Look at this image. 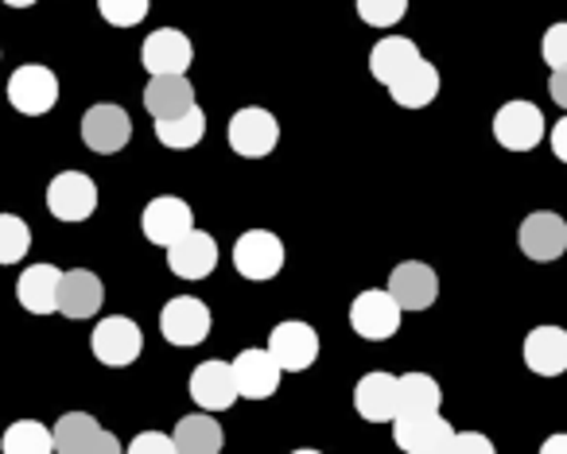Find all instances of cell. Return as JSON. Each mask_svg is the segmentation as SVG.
<instances>
[{
    "label": "cell",
    "instance_id": "cell-25",
    "mask_svg": "<svg viewBox=\"0 0 567 454\" xmlns=\"http://www.w3.org/2000/svg\"><path fill=\"white\" fill-rule=\"evenodd\" d=\"M389 97H393L401 110H424V105H432L435 97H440V71H435L427 59H420L401 82L389 86Z\"/></svg>",
    "mask_w": 567,
    "mask_h": 454
},
{
    "label": "cell",
    "instance_id": "cell-19",
    "mask_svg": "<svg viewBox=\"0 0 567 454\" xmlns=\"http://www.w3.org/2000/svg\"><path fill=\"white\" fill-rule=\"evenodd\" d=\"M167 268L183 280H206L218 268V241L203 229H190L167 249Z\"/></svg>",
    "mask_w": 567,
    "mask_h": 454
},
{
    "label": "cell",
    "instance_id": "cell-13",
    "mask_svg": "<svg viewBox=\"0 0 567 454\" xmlns=\"http://www.w3.org/2000/svg\"><path fill=\"white\" fill-rule=\"evenodd\" d=\"M517 245H520V252H525L528 260H540V265L559 260L567 252V221L559 218V214H551V210L528 214V218L520 221V229H517Z\"/></svg>",
    "mask_w": 567,
    "mask_h": 454
},
{
    "label": "cell",
    "instance_id": "cell-14",
    "mask_svg": "<svg viewBox=\"0 0 567 454\" xmlns=\"http://www.w3.org/2000/svg\"><path fill=\"white\" fill-rule=\"evenodd\" d=\"M389 296L401 303V311H427L440 299V276L424 260H404L389 272Z\"/></svg>",
    "mask_w": 567,
    "mask_h": 454
},
{
    "label": "cell",
    "instance_id": "cell-33",
    "mask_svg": "<svg viewBox=\"0 0 567 454\" xmlns=\"http://www.w3.org/2000/svg\"><path fill=\"white\" fill-rule=\"evenodd\" d=\"M97 12L113 28H136L148 17V0H97Z\"/></svg>",
    "mask_w": 567,
    "mask_h": 454
},
{
    "label": "cell",
    "instance_id": "cell-37",
    "mask_svg": "<svg viewBox=\"0 0 567 454\" xmlns=\"http://www.w3.org/2000/svg\"><path fill=\"white\" fill-rule=\"evenodd\" d=\"M548 94H551V102H556L559 110H567V71H551Z\"/></svg>",
    "mask_w": 567,
    "mask_h": 454
},
{
    "label": "cell",
    "instance_id": "cell-36",
    "mask_svg": "<svg viewBox=\"0 0 567 454\" xmlns=\"http://www.w3.org/2000/svg\"><path fill=\"white\" fill-rule=\"evenodd\" d=\"M451 454H497V451L482 431H458L455 443H451Z\"/></svg>",
    "mask_w": 567,
    "mask_h": 454
},
{
    "label": "cell",
    "instance_id": "cell-18",
    "mask_svg": "<svg viewBox=\"0 0 567 454\" xmlns=\"http://www.w3.org/2000/svg\"><path fill=\"white\" fill-rule=\"evenodd\" d=\"M234 381H237V392H241L245 400H268L276 389H280V373L284 369L276 365V358L268 350H241L234 361Z\"/></svg>",
    "mask_w": 567,
    "mask_h": 454
},
{
    "label": "cell",
    "instance_id": "cell-24",
    "mask_svg": "<svg viewBox=\"0 0 567 454\" xmlns=\"http://www.w3.org/2000/svg\"><path fill=\"white\" fill-rule=\"evenodd\" d=\"M420 59L424 55H420V48L412 40H404V35H385V40L370 51V71L381 86H393V82H401L404 74L420 63Z\"/></svg>",
    "mask_w": 567,
    "mask_h": 454
},
{
    "label": "cell",
    "instance_id": "cell-2",
    "mask_svg": "<svg viewBox=\"0 0 567 454\" xmlns=\"http://www.w3.org/2000/svg\"><path fill=\"white\" fill-rule=\"evenodd\" d=\"M265 350L272 353L284 373H303L319 361V330L300 319L276 322Z\"/></svg>",
    "mask_w": 567,
    "mask_h": 454
},
{
    "label": "cell",
    "instance_id": "cell-27",
    "mask_svg": "<svg viewBox=\"0 0 567 454\" xmlns=\"http://www.w3.org/2000/svg\"><path fill=\"white\" fill-rule=\"evenodd\" d=\"M443 392L440 381L427 373H404L401 376V415H440Z\"/></svg>",
    "mask_w": 567,
    "mask_h": 454
},
{
    "label": "cell",
    "instance_id": "cell-32",
    "mask_svg": "<svg viewBox=\"0 0 567 454\" xmlns=\"http://www.w3.org/2000/svg\"><path fill=\"white\" fill-rule=\"evenodd\" d=\"M354 4H358V17L370 28H393L409 12V0H354Z\"/></svg>",
    "mask_w": 567,
    "mask_h": 454
},
{
    "label": "cell",
    "instance_id": "cell-10",
    "mask_svg": "<svg viewBox=\"0 0 567 454\" xmlns=\"http://www.w3.org/2000/svg\"><path fill=\"white\" fill-rule=\"evenodd\" d=\"M159 330L172 345H203L210 334V307L195 296L167 299L159 311Z\"/></svg>",
    "mask_w": 567,
    "mask_h": 454
},
{
    "label": "cell",
    "instance_id": "cell-16",
    "mask_svg": "<svg viewBox=\"0 0 567 454\" xmlns=\"http://www.w3.org/2000/svg\"><path fill=\"white\" fill-rule=\"evenodd\" d=\"M354 412L370 423H393L401 415V376L393 373H365L354 384Z\"/></svg>",
    "mask_w": 567,
    "mask_h": 454
},
{
    "label": "cell",
    "instance_id": "cell-5",
    "mask_svg": "<svg viewBox=\"0 0 567 454\" xmlns=\"http://www.w3.org/2000/svg\"><path fill=\"white\" fill-rule=\"evenodd\" d=\"M234 268L245 280H272L284 268V241L268 229H245L234 241Z\"/></svg>",
    "mask_w": 567,
    "mask_h": 454
},
{
    "label": "cell",
    "instance_id": "cell-3",
    "mask_svg": "<svg viewBox=\"0 0 567 454\" xmlns=\"http://www.w3.org/2000/svg\"><path fill=\"white\" fill-rule=\"evenodd\" d=\"M226 136L237 156L265 159L268 152H276V144H280V125H276L272 113L260 110V105H245V110H237L234 117H229Z\"/></svg>",
    "mask_w": 567,
    "mask_h": 454
},
{
    "label": "cell",
    "instance_id": "cell-28",
    "mask_svg": "<svg viewBox=\"0 0 567 454\" xmlns=\"http://www.w3.org/2000/svg\"><path fill=\"white\" fill-rule=\"evenodd\" d=\"M51 431H55V454H82L102 435V423L90 412H66L59 415V423Z\"/></svg>",
    "mask_w": 567,
    "mask_h": 454
},
{
    "label": "cell",
    "instance_id": "cell-35",
    "mask_svg": "<svg viewBox=\"0 0 567 454\" xmlns=\"http://www.w3.org/2000/svg\"><path fill=\"white\" fill-rule=\"evenodd\" d=\"M125 454H179V451H175V438L164 435V431H141L125 446Z\"/></svg>",
    "mask_w": 567,
    "mask_h": 454
},
{
    "label": "cell",
    "instance_id": "cell-20",
    "mask_svg": "<svg viewBox=\"0 0 567 454\" xmlns=\"http://www.w3.org/2000/svg\"><path fill=\"white\" fill-rule=\"evenodd\" d=\"M105 303V283L97 280L94 272H86V268H71V272H63V283H59V311L66 314V319H90V314H97Z\"/></svg>",
    "mask_w": 567,
    "mask_h": 454
},
{
    "label": "cell",
    "instance_id": "cell-22",
    "mask_svg": "<svg viewBox=\"0 0 567 454\" xmlns=\"http://www.w3.org/2000/svg\"><path fill=\"white\" fill-rule=\"evenodd\" d=\"M144 110L152 113V121H172L195 110V86L187 82V74H167V79H152L144 86Z\"/></svg>",
    "mask_w": 567,
    "mask_h": 454
},
{
    "label": "cell",
    "instance_id": "cell-29",
    "mask_svg": "<svg viewBox=\"0 0 567 454\" xmlns=\"http://www.w3.org/2000/svg\"><path fill=\"white\" fill-rule=\"evenodd\" d=\"M4 454H55V431L43 427L40 420H17L4 438H0Z\"/></svg>",
    "mask_w": 567,
    "mask_h": 454
},
{
    "label": "cell",
    "instance_id": "cell-1",
    "mask_svg": "<svg viewBox=\"0 0 567 454\" xmlns=\"http://www.w3.org/2000/svg\"><path fill=\"white\" fill-rule=\"evenodd\" d=\"M59 102V79L51 66L43 63H28L17 66L9 79V105L24 117H43L51 113Z\"/></svg>",
    "mask_w": 567,
    "mask_h": 454
},
{
    "label": "cell",
    "instance_id": "cell-31",
    "mask_svg": "<svg viewBox=\"0 0 567 454\" xmlns=\"http://www.w3.org/2000/svg\"><path fill=\"white\" fill-rule=\"evenodd\" d=\"M32 249V229L17 214H0V265H20Z\"/></svg>",
    "mask_w": 567,
    "mask_h": 454
},
{
    "label": "cell",
    "instance_id": "cell-7",
    "mask_svg": "<svg viewBox=\"0 0 567 454\" xmlns=\"http://www.w3.org/2000/svg\"><path fill=\"white\" fill-rule=\"evenodd\" d=\"M90 345H94V358L102 361V365L125 369V365H133V361L141 358L144 334H141V327H136L133 319H125V314H110V319H102L94 327Z\"/></svg>",
    "mask_w": 567,
    "mask_h": 454
},
{
    "label": "cell",
    "instance_id": "cell-40",
    "mask_svg": "<svg viewBox=\"0 0 567 454\" xmlns=\"http://www.w3.org/2000/svg\"><path fill=\"white\" fill-rule=\"evenodd\" d=\"M540 454H567V435L559 431V435H548L540 443Z\"/></svg>",
    "mask_w": 567,
    "mask_h": 454
},
{
    "label": "cell",
    "instance_id": "cell-9",
    "mask_svg": "<svg viewBox=\"0 0 567 454\" xmlns=\"http://www.w3.org/2000/svg\"><path fill=\"white\" fill-rule=\"evenodd\" d=\"M494 141L505 152H533L544 141V113L533 102H505L494 113Z\"/></svg>",
    "mask_w": 567,
    "mask_h": 454
},
{
    "label": "cell",
    "instance_id": "cell-17",
    "mask_svg": "<svg viewBox=\"0 0 567 454\" xmlns=\"http://www.w3.org/2000/svg\"><path fill=\"white\" fill-rule=\"evenodd\" d=\"M237 381H234V365L229 361H203V365L190 373V400H195L203 412H226L237 404Z\"/></svg>",
    "mask_w": 567,
    "mask_h": 454
},
{
    "label": "cell",
    "instance_id": "cell-34",
    "mask_svg": "<svg viewBox=\"0 0 567 454\" xmlns=\"http://www.w3.org/2000/svg\"><path fill=\"white\" fill-rule=\"evenodd\" d=\"M544 63L551 66V71H567V20L564 24H551L548 32H544Z\"/></svg>",
    "mask_w": 567,
    "mask_h": 454
},
{
    "label": "cell",
    "instance_id": "cell-11",
    "mask_svg": "<svg viewBox=\"0 0 567 454\" xmlns=\"http://www.w3.org/2000/svg\"><path fill=\"white\" fill-rule=\"evenodd\" d=\"M141 229H144V237H148L152 245H164V249H172L179 237H187L190 229H195V210H190L183 198L159 195V198H152V203L144 206Z\"/></svg>",
    "mask_w": 567,
    "mask_h": 454
},
{
    "label": "cell",
    "instance_id": "cell-6",
    "mask_svg": "<svg viewBox=\"0 0 567 454\" xmlns=\"http://www.w3.org/2000/svg\"><path fill=\"white\" fill-rule=\"evenodd\" d=\"M133 141V121L121 105L113 102H97L82 113V144L97 156H113L125 144Z\"/></svg>",
    "mask_w": 567,
    "mask_h": 454
},
{
    "label": "cell",
    "instance_id": "cell-8",
    "mask_svg": "<svg viewBox=\"0 0 567 454\" xmlns=\"http://www.w3.org/2000/svg\"><path fill=\"white\" fill-rule=\"evenodd\" d=\"M458 431L443 415H396L393 443L404 454H451Z\"/></svg>",
    "mask_w": 567,
    "mask_h": 454
},
{
    "label": "cell",
    "instance_id": "cell-4",
    "mask_svg": "<svg viewBox=\"0 0 567 454\" xmlns=\"http://www.w3.org/2000/svg\"><path fill=\"white\" fill-rule=\"evenodd\" d=\"M401 303L389 296V288H370L350 303V327L358 338H370V342H385L401 330Z\"/></svg>",
    "mask_w": 567,
    "mask_h": 454
},
{
    "label": "cell",
    "instance_id": "cell-42",
    "mask_svg": "<svg viewBox=\"0 0 567 454\" xmlns=\"http://www.w3.org/2000/svg\"><path fill=\"white\" fill-rule=\"evenodd\" d=\"M292 454H319V451H292Z\"/></svg>",
    "mask_w": 567,
    "mask_h": 454
},
{
    "label": "cell",
    "instance_id": "cell-30",
    "mask_svg": "<svg viewBox=\"0 0 567 454\" xmlns=\"http://www.w3.org/2000/svg\"><path fill=\"white\" fill-rule=\"evenodd\" d=\"M203 136H206V117H203V110H198V105L190 113H183V117L156 121V141L164 144V148H172V152L195 148Z\"/></svg>",
    "mask_w": 567,
    "mask_h": 454
},
{
    "label": "cell",
    "instance_id": "cell-23",
    "mask_svg": "<svg viewBox=\"0 0 567 454\" xmlns=\"http://www.w3.org/2000/svg\"><path fill=\"white\" fill-rule=\"evenodd\" d=\"M59 283H63V272L55 265H32L20 272L17 280V299L24 311L32 314H51L59 311Z\"/></svg>",
    "mask_w": 567,
    "mask_h": 454
},
{
    "label": "cell",
    "instance_id": "cell-26",
    "mask_svg": "<svg viewBox=\"0 0 567 454\" xmlns=\"http://www.w3.org/2000/svg\"><path fill=\"white\" fill-rule=\"evenodd\" d=\"M172 438L179 454H221V446H226L221 423H214V415H183Z\"/></svg>",
    "mask_w": 567,
    "mask_h": 454
},
{
    "label": "cell",
    "instance_id": "cell-39",
    "mask_svg": "<svg viewBox=\"0 0 567 454\" xmlns=\"http://www.w3.org/2000/svg\"><path fill=\"white\" fill-rule=\"evenodd\" d=\"M82 454H121V443H117V435H110V431H102V435H97L94 443H90Z\"/></svg>",
    "mask_w": 567,
    "mask_h": 454
},
{
    "label": "cell",
    "instance_id": "cell-38",
    "mask_svg": "<svg viewBox=\"0 0 567 454\" xmlns=\"http://www.w3.org/2000/svg\"><path fill=\"white\" fill-rule=\"evenodd\" d=\"M551 152H556L559 164H567V117H559L556 128H551Z\"/></svg>",
    "mask_w": 567,
    "mask_h": 454
},
{
    "label": "cell",
    "instance_id": "cell-21",
    "mask_svg": "<svg viewBox=\"0 0 567 454\" xmlns=\"http://www.w3.org/2000/svg\"><path fill=\"white\" fill-rule=\"evenodd\" d=\"M525 365L536 376L567 373V330L564 327H536L525 338Z\"/></svg>",
    "mask_w": 567,
    "mask_h": 454
},
{
    "label": "cell",
    "instance_id": "cell-12",
    "mask_svg": "<svg viewBox=\"0 0 567 454\" xmlns=\"http://www.w3.org/2000/svg\"><path fill=\"white\" fill-rule=\"evenodd\" d=\"M48 210L59 221H86L97 210V183L82 172H63L48 183Z\"/></svg>",
    "mask_w": 567,
    "mask_h": 454
},
{
    "label": "cell",
    "instance_id": "cell-41",
    "mask_svg": "<svg viewBox=\"0 0 567 454\" xmlns=\"http://www.w3.org/2000/svg\"><path fill=\"white\" fill-rule=\"evenodd\" d=\"M4 4H9V9H32L35 0H4Z\"/></svg>",
    "mask_w": 567,
    "mask_h": 454
},
{
    "label": "cell",
    "instance_id": "cell-15",
    "mask_svg": "<svg viewBox=\"0 0 567 454\" xmlns=\"http://www.w3.org/2000/svg\"><path fill=\"white\" fill-rule=\"evenodd\" d=\"M190 59H195V48L183 32L175 28H156V32L144 40L141 48V63L152 79H167V74H187Z\"/></svg>",
    "mask_w": 567,
    "mask_h": 454
}]
</instances>
